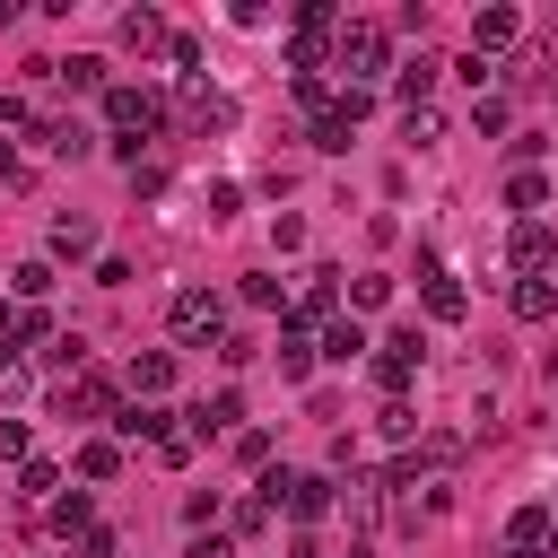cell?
I'll use <instances>...</instances> for the list:
<instances>
[{
    "instance_id": "obj_1",
    "label": "cell",
    "mask_w": 558,
    "mask_h": 558,
    "mask_svg": "<svg viewBox=\"0 0 558 558\" xmlns=\"http://www.w3.org/2000/svg\"><path fill=\"white\" fill-rule=\"evenodd\" d=\"M166 331H174L183 349L227 340V296H218V288H174V296H166Z\"/></svg>"
},
{
    "instance_id": "obj_2",
    "label": "cell",
    "mask_w": 558,
    "mask_h": 558,
    "mask_svg": "<svg viewBox=\"0 0 558 558\" xmlns=\"http://www.w3.org/2000/svg\"><path fill=\"white\" fill-rule=\"evenodd\" d=\"M340 70H349V87L375 96V78L392 70V35H384L375 17H349V26H340Z\"/></svg>"
},
{
    "instance_id": "obj_3",
    "label": "cell",
    "mask_w": 558,
    "mask_h": 558,
    "mask_svg": "<svg viewBox=\"0 0 558 558\" xmlns=\"http://www.w3.org/2000/svg\"><path fill=\"white\" fill-rule=\"evenodd\" d=\"M105 122H113V140H140L166 122V96L157 87H105Z\"/></svg>"
},
{
    "instance_id": "obj_4",
    "label": "cell",
    "mask_w": 558,
    "mask_h": 558,
    "mask_svg": "<svg viewBox=\"0 0 558 558\" xmlns=\"http://www.w3.org/2000/svg\"><path fill=\"white\" fill-rule=\"evenodd\" d=\"M506 262H514L523 279H549V270H558V227H541V218H514V235H506Z\"/></svg>"
},
{
    "instance_id": "obj_5",
    "label": "cell",
    "mask_w": 558,
    "mask_h": 558,
    "mask_svg": "<svg viewBox=\"0 0 558 558\" xmlns=\"http://www.w3.org/2000/svg\"><path fill=\"white\" fill-rule=\"evenodd\" d=\"M418 349H427V340H418V323H410V331H392V340L375 349V384H384L392 401H401V384L418 375Z\"/></svg>"
},
{
    "instance_id": "obj_6",
    "label": "cell",
    "mask_w": 558,
    "mask_h": 558,
    "mask_svg": "<svg viewBox=\"0 0 558 558\" xmlns=\"http://www.w3.org/2000/svg\"><path fill=\"white\" fill-rule=\"evenodd\" d=\"M52 410H61V418H113L122 401H113V384H105V375H70V384L52 392Z\"/></svg>"
},
{
    "instance_id": "obj_7",
    "label": "cell",
    "mask_w": 558,
    "mask_h": 558,
    "mask_svg": "<svg viewBox=\"0 0 558 558\" xmlns=\"http://www.w3.org/2000/svg\"><path fill=\"white\" fill-rule=\"evenodd\" d=\"M514 44H523V17H514L506 0H488V9L471 17V52L488 61V52H514Z\"/></svg>"
},
{
    "instance_id": "obj_8",
    "label": "cell",
    "mask_w": 558,
    "mask_h": 558,
    "mask_svg": "<svg viewBox=\"0 0 558 558\" xmlns=\"http://www.w3.org/2000/svg\"><path fill=\"white\" fill-rule=\"evenodd\" d=\"M183 122H192V131H235V96H218V87L192 78V87H183Z\"/></svg>"
},
{
    "instance_id": "obj_9",
    "label": "cell",
    "mask_w": 558,
    "mask_h": 558,
    "mask_svg": "<svg viewBox=\"0 0 558 558\" xmlns=\"http://www.w3.org/2000/svg\"><path fill=\"white\" fill-rule=\"evenodd\" d=\"M113 436H122V445H140V436H148V445H166L174 427H166V410H157V401H122V410H113Z\"/></svg>"
},
{
    "instance_id": "obj_10",
    "label": "cell",
    "mask_w": 558,
    "mask_h": 558,
    "mask_svg": "<svg viewBox=\"0 0 558 558\" xmlns=\"http://www.w3.org/2000/svg\"><path fill=\"white\" fill-rule=\"evenodd\" d=\"M418 279H427V288H418V296H427V314H436V323H462V305H471V296H462V279H453V270H436V262H427Z\"/></svg>"
},
{
    "instance_id": "obj_11",
    "label": "cell",
    "mask_w": 558,
    "mask_h": 558,
    "mask_svg": "<svg viewBox=\"0 0 558 558\" xmlns=\"http://www.w3.org/2000/svg\"><path fill=\"white\" fill-rule=\"evenodd\" d=\"M549 532H558V523H549V506H514V514H506V541H514V558L549 549Z\"/></svg>"
},
{
    "instance_id": "obj_12",
    "label": "cell",
    "mask_w": 558,
    "mask_h": 558,
    "mask_svg": "<svg viewBox=\"0 0 558 558\" xmlns=\"http://www.w3.org/2000/svg\"><path fill=\"white\" fill-rule=\"evenodd\" d=\"M174 35H166V17L157 9H122V52H166Z\"/></svg>"
},
{
    "instance_id": "obj_13",
    "label": "cell",
    "mask_w": 558,
    "mask_h": 558,
    "mask_svg": "<svg viewBox=\"0 0 558 558\" xmlns=\"http://www.w3.org/2000/svg\"><path fill=\"white\" fill-rule=\"evenodd\" d=\"M506 305H514V323H549L558 314V279H514Z\"/></svg>"
},
{
    "instance_id": "obj_14",
    "label": "cell",
    "mask_w": 558,
    "mask_h": 558,
    "mask_svg": "<svg viewBox=\"0 0 558 558\" xmlns=\"http://www.w3.org/2000/svg\"><path fill=\"white\" fill-rule=\"evenodd\" d=\"M166 384H174V349H140V357H131V392H140V401H157Z\"/></svg>"
},
{
    "instance_id": "obj_15",
    "label": "cell",
    "mask_w": 558,
    "mask_h": 558,
    "mask_svg": "<svg viewBox=\"0 0 558 558\" xmlns=\"http://www.w3.org/2000/svg\"><path fill=\"white\" fill-rule=\"evenodd\" d=\"M279 506H288V514H296V523H323V506H331V480H314V471H296V480H288V497H279Z\"/></svg>"
},
{
    "instance_id": "obj_16",
    "label": "cell",
    "mask_w": 558,
    "mask_h": 558,
    "mask_svg": "<svg viewBox=\"0 0 558 558\" xmlns=\"http://www.w3.org/2000/svg\"><path fill=\"white\" fill-rule=\"evenodd\" d=\"M44 244H52V253H61V262H87V253H96V227H87V218H70V209H61V218H52V235H44Z\"/></svg>"
},
{
    "instance_id": "obj_17",
    "label": "cell",
    "mask_w": 558,
    "mask_h": 558,
    "mask_svg": "<svg viewBox=\"0 0 558 558\" xmlns=\"http://www.w3.org/2000/svg\"><path fill=\"white\" fill-rule=\"evenodd\" d=\"M270 357H279V375H288V384H296V375H314V357H323V349H314V340H305V323H288V331H279V349H270Z\"/></svg>"
},
{
    "instance_id": "obj_18",
    "label": "cell",
    "mask_w": 558,
    "mask_h": 558,
    "mask_svg": "<svg viewBox=\"0 0 558 558\" xmlns=\"http://www.w3.org/2000/svg\"><path fill=\"white\" fill-rule=\"evenodd\" d=\"M235 418H244V392L227 384V392H209V401L192 410V436H218V427H235Z\"/></svg>"
},
{
    "instance_id": "obj_19",
    "label": "cell",
    "mask_w": 558,
    "mask_h": 558,
    "mask_svg": "<svg viewBox=\"0 0 558 558\" xmlns=\"http://www.w3.org/2000/svg\"><path fill=\"white\" fill-rule=\"evenodd\" d=\"M436 70H445V61H436V52H418V61H401V70H392V87H401V96H410V113H418V105H427V87H436Z\"/></svg>"
},
{
    "instance_id": "obj_20",
    "label": "cell",
    "mask_w": 558,
    "mask_h": 558,
    "mask_svg": "<svg viewBox=\"0 0 558 558\" xmlns=\"http://www.w3.org/2000/svg\"><path fill=\"white\" fill-rule=\"evenodd\" d=\"M331 305H340V270H331V262H314V270H305V296H296V314H331Z\"/></svg>"
},
{
    "instance_id": "obj_21",
    "label": "cell",
    "mask_w": 558,
    "mask_h": 558,
    "mask_svg": "<svg viewBox=\"0 0 558 558\" xmlns=\"http://www.w3.org/2000/svg\"><path fill=\"white\" fill-rule=\"evenodd\" d=\"M44 523H52L61 541H70V532L87 541V532H96V523H87V488H70V497H52V506H44Z\"/></svg>"
},
{
    "instance_id": "obj_22",
    "label": "cell",
    "mask_w": 558,
    "mask_h": 558,
    "mask_svg": "<svg viewBox=\"0 0 558 558\" xmlns=\"http://www.w3.org/2000/svg\"><path fill=\"white\" fill-rule=\"evenodd\" d=\"M323 357H331V366H349V357H366V331H357V314H340V323L323 331Z\"/></svg>"
},
{
    "instance_id": "obj_23",
    "label": "cell",
    "mask_w": 558,
    "mask_h": 558,
    "mask_svg": "<svg viewBox=\"0 0 558 558\" xmlns=\"http://www.w3.org/2000/svg\"><path fill=\"white\" fill-rule=\"evenodd\" d=\"M113 471H122V445L113 436H87L78 445V480H113Z\"/></svg>"
},
{
    "instance_id": "obj_24",
    "label": "cell",
    "mask_w": 558,
    "mask_h": 558,
    "mask_svg": "<svg viewBox=\"0 0 558 558\" xmlns=\"http://www.w3.org/2000/svg\"><path fill=\"white\" fill-rule=\"evenodd\" d=\"M541 201H549V174H532V166H523V174H506V209H523V218H532Z\"/></svg>"
},
{
    "instance_id": "obj_25",
    "label": "cell",
    "mask_w": 558,
    "mask_h": 558,
    "mask_svg": "<svg viewBox=\"0 0 558 558\" xmlns=\"http://www.w3.org/2000/svg\"><path fill=\"white\" fill-rule=\"evenodd\" d=\"M375 436H384V445H410V436H418V410H410V401H384V410H375Z\"/></svg>"
},
{
    "instance_id": "obj_26",
    "label": "cell",
    "mask_w": 558,
    "mask_h": 558,
    "mask_svg": "<svg viewBox=\"0 0 558 558\" xmlns=\"http://www.w3.org/2000/svg\"><path fill=\"white\" fill-rule=\"evenodd\" d=\"M288 70H296V78H314V70H323V35H314V26H296V35H288Z\"/></svg>"
},
{
    "instance_id": "obj_27",
    "label": "cell",
    "mask_w": 558,
    "mask_h": 558,
    "mask_svg": "<svg viewBox=\"0 0 558 558\" xmlns=\"http://www.w3.org/2000/svg\"><path fill=\"white\" fill-rule=\"evenodd\" d=\"M52 78L61 87H105V61L96 52H70V61H52Z\"/></svg>"
},
{
    "instance_id": "obj_28",
    "label": "cell",
    "mask_w": 558,
    "mask_h": 558,
    "mask_svg": "<svg viewBox=\"0 0 558 558\" xmlns=\"http://www.w3.org/2000/svg\"><path fill=\"white\" fill-rule=\"evenodd\" d=\"M9 288H17L26 305H44V296H52V262H17V270H9Z\"/></svg>"
},
{
    "instance_id": "obj_29",
    "label": "cell",
    "mask_w": 558,
    "mask_h": 558,
    "mask_svg": "<svg viewBox=\"0 0 558 558\" xmlns=\"http://www.w3.org/2000/svg\"><path fill=\"white\" fill-rule=\"evenodd\" d=\"M52 488H61V471H52V462H26V471H17V497H26V506H44Z\"/></svg>"
},
{
    "instance_id": "obj_30",
    "label": "cell",
    "mask_w": 558,
    "mask_h": 558,
    "mask_svg": "<svg viewBox=\"0 0 558 558\" xmlns=\"http://www.w3.org/2000/svg\"><path fill=\"white\" fill-rule=\"evenodd\" d=\"M384 296H392V279H384V270H366V279H349V305H357V314H375Z\"/></svg>"
},
{
    "instance_id": "obj_31",
    "label": "cell",
    "mask_w": 558,
    "mask_h": 558,
    "mask_svg": "<svg viewBox=\"0 0 558 558\" xmlns=\"http://www.w3.org/2000/svg\"><path fill=\"white\" fill-rule=\"evenodd\" d=\"M44 366H70V375H87V340H78V331H61V340L44 349Z\"/></svg>"
},
{
    "instance_id": "obj_32",
    "label": "cell",
    "mask_w": 558,
    "mask_h": 558,
    "mask_svg": "<svg viewBox=\"0 0 558 558\" xmlns=\"http://www.w3.org/2000/svg\"><path fill=\"white\" fill-rule=\"evenodd\" d=\"M9 340H44V349H52V340H61V331H52V314H44V305H26V314H17V331H9Z\"/></svg>"
},
{
    "instance_id": "obj_33",
    "label": "cell",
    "mask_w": 558,
    "mask_h": 558,
    "mask_svg": "<svg viewBox=\"0 0 558 558\" xmlns=\"http://www.w3.org/2000/svg\"><path fill=\"white\" fill-rule=\"evenodd\" d=\"M0 462H17V471L35 462V453H26V418H0Z\"/></svg>"
},
{
    "instance_id": "obj_34",
    "label": "cell",
    "mask_w": 558,
    "mask_h": 558,
    "mask_svg": "<svg viewBox=\"0 0 558 558\" xmlns=\"http://www.w3.org/2000/svg\"><path fill=\"white\" fill-rule=\"evenodd\" d=\"M401 140H410V148H436V113H427V105H418V113H401Z\"/></svg>"
},
{
    "instance_id": "obj_35",
    "label": "cell",
    "mask_w": 558,
    "mask_h": 558,
    "mask_svg": "<svg viewBox=\"0 0 558 558\" xmlns=\"http://www.w3.org/2000/svg\"><path fill=\"white\" fill-rule=\"evenodd\" d=\"M314 148H323V157H340V148H349V122H340V113H323V122H314Z\"/></svg>"
},
{
    "instance_id": "obj_36",
    "label": "cell",
    "mask_w": 558,
    "mask_h": 558,
    "mask_svg": "<svg viewBox=\"0 0 558 558\" xmlns=\"http://www.w3.org/2000/svg\"><path fill=\"white\" fill-rule=\"evenodd\" d=\"M235 462H253V471H262V462H270V436H262V427H244V436H235Z\"/></svg>"
},
{
    "instance_id": "obj_37",
    "label": "cell",
    "mask_w": 558,
    "mask_h": 558,
    "mask_svg": "<svg viewBox=\"0 0 558 558\" xmlns=\"http://www.w3.org/2000/svg\"><path fill=\"white\" fill-rule=\"evenodd\" d=\"M183 558H235V549H227V541H218V532H201V541H192V549H183Z\"/></svg>"
},
{
    "instance_id": "obj_38",
    "label": "cell",
    "mask_w": 558,
    "mask_h": 558,
    "mask_svg": "<svg viewBox=\"0 0 558 558\" xmlns=\"http://www.w3.org/2000/svg\"><path fill=\"white\" fill-rule=\"evenodd\" d=\"M9 174H17V157H9V140H0V183H9Z\"/></svg>"
},
{
    "instance_id": "obj_39",
    "label": "cell",
    "mask_w": 558,
    "mask_h": 558,
    "mask_svg": "<svg viewBox=\"0 0 558 558\" xmlns=\"http://www.w3.org/2000/svg\"><path fill=\"white\" fill-rule=\"evenodd\" d=\"M9 331H17V314H9V305H0V349H9Z\"/></svg>"
},
{
    "instance_id": "obj_40",
    "label": "cell",
    "mask_w": 558,
    "mask_h": 558,
    "mask_svg": "<svg viewBox=\"0 0 558 558\" xmlns=\"http://www.w3.org/2000/svg\"><path fill=\"white\" fill-rule=\"evenodd\" d=\"M541 558H558V532H549V549H541Z\"/></svg>"
}]
</instances>
